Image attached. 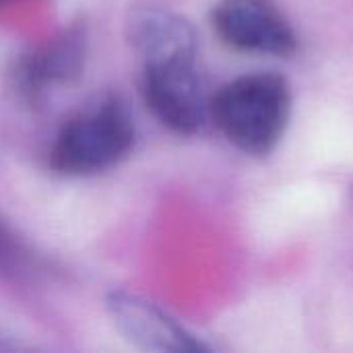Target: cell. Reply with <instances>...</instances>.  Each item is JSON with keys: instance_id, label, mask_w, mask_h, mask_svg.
<instances>
[{"instance_id": "cell-1", "label": "cell", "mask_w": 353, "mask_h": 353, "mask_svg": "<svg viewBox=\"0 0 353 353\" xmlns=\"http://www.w3.org/2000/svg\"><path fill=\"white\" fill-rule=\"evenodd\" d=\"M209 118L236 149L265 157L277 149L288 130L292 87L277 72L238 77L211 97Z\"/></svg>"}, {"instance_id": "cell-2", "label": "cell", "mask_w": 353, "mask_h": 353, "mask_svg": "<svg viewBox=\"0 0 353 353\" xmlns=\"http://www.w3.org/2000/svg\"><path fill=\"white\" fill-rule=\"evenodd\" d=\"M134 141L137 124L128 105L105 95L64 120L50 147V168L62 176H93L128 157Z\"/></svg>"}, {"instance_id": "cell-3", "label": "cell", "mask_w": 353, "mask_h": 353, "mask_svg": "<svg viewBox=\"0 0 353 353\" xmlns=\"http://www.w3.org/2000/svg\"><path fill=\"white\" fill-rule=\"evenodd\" d=\"M141 93L151 114L178 134L199 132L209 118V101L196 54L143 62Z\"/></svg>"}, {"instance_id": "cell-4", "label": "cell", "mask_w": 353, "mask_h": 353, "mask_svg": "<svg viewBox=\"0 0 353 353\" xmlns=\"http://www.w3.org/2000/svg\"><path fill=\"white\" fill-rule=\"evenodd\" d=\"M211 23L232 50L279 58L298 52V33L273 0H219Z\"/></svg>"}, {"instance_id": "cell-5", "label": "cell", "mask_w": 353, "mask_h": 353, "mask_svg": "<svg viewBox=\"0 0 353 353\" xmlns=\"http://www.w3.org/2000/svg\"><path fill=\"white\" fill-rule=\"evenodd\" d=\"M105 308L122 337L141 350L163 353L209 352V345L199 341L165 310L139 294L116 290L108 296Z\"/></svg>"}, {"instance_id": "cell-6", "label": "cell", "mask_w": 353, "mask_h": 353, "mask_svg": "<svg viewBox=\"0 0 353 353\" xmlns=\"http://www.w3.org/2000/svg\"><path fill=\"white\" fill-rule=\"evenodd\" d=\"M126 35L143 62L196 54V31L178 12L159 4H137L126 19Z\"/></svg>"}, {"instance_id": "cell-7", "label": "cell", "mask_w": 353, "mask_h": 353, "mask_svg": "<svg viewBox=\"0 0 353 353\" xmlns=\"http://www.w3.org/2000/svg\"><path fill=\"white\" fill-rule=\"evenodd\" d=\"M87 39L79 27L66 29L52 41L25 56L17 68V83L27 97L77 79L85 66Z\"/></svg>"}, {"instance_id": "cell-8", "label": "cell", "mask_w": 353, "mask_h": 353, "mask_svg": "<svg viewBox=\"0 0 353 353\" xmlns=\"http://www.w3.org/2000/svg\"><path fill=\"white\" fill-rule=\"evenodd\" d=\"M27 263V252L21 242L10 234V230L0 221V273L17 275Z\"/></svg>"}, {"instance_id": "cell-9", "label": "cell", "mask_w": 353, "mask_h": 353, "mask_svg": "<svg viewBox=\"0 0 353 353\" xmlns=\"http://www.w3.org/2000/svg\"><path fill=\"white\" fill-rule=\"evenodd\" d=\"M4 2H8V0H0V4H4Z\"/></svg>"}]
</instances>
